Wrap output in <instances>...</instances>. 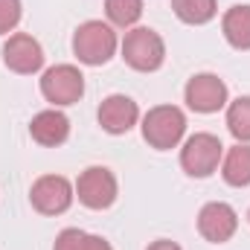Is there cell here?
Returning a JSON list of instances; mask_svg holds the SVG:
<instances>
[{"mask_svg":"<svg viewBox=\"0 0 250 250\" xmlns=\"http://www.w3.org/2000/svg\"><path fill=\"white\" fill-rule=\"evenodd\" d=\"M87 250H114L102 236H87Z\"/></svg>","mask_w":250,"mask_h":250,"instance_id":"20","label":"cell"},{"mask_svg":"<svg viewBox=\"0 0 250 250\" xmlns=\"http://www.w3.org/2000/svg\"><path fill=\"white\" fill-rule=\"evenodd\" d=\"M239 227V215L230 204L224 201H212V204H204L201 212H198V233L212 242V245H224L227 239H233Z\"/></svg>","mask_w":250,"mask_h":250,"instance_id":"9","label":"cell"},{"mask_svg":"<svg viewBox=\"0 0 250 250\" xmlns=\"http://www.w3.org/2000/svg\"><path fill=\"white\" fill-rule=\"evenodd\" d=\"M3 62L12 73H21V76H29V73H38L41 64H44V50L41 44L26 35V32H18L12 35L6 44H3Z\"/></svg>","mask_w":250,"mask_h":250,"instance_id":"10","label":"cell"},{"mask_svg":"<svg viewBox=\"0 0 250 250\" xmlns=\"http://www.w3.org/2000/svg\"><path fill=\"white\" fill-rule=\"evenodd\" d=\"M224 38L230 47L236 50H250V6H233L227 9L224 21H221Z\"/></svg>","mask_w":250,"mask_h":250,"instance_id":"13","label":"cell"},{"mask_svg":"<svg viewBox=\"0 0 250 250\" xmlns=\"http://www.w3.org/2000/svg\"><path fill=\"white\" fill-rule=\"evenodd\" d=\"M187 105L198 114H215L227 105V84L215 73H198L187 82Z\"/></svg>","mask_w":250,"mask_h":250,"instance_id":"7","label":"cell"},{"mask_svg":"<svg viewBox=\"0 0 250 250\" xmlns=\"http://www.w3.org/2000/svg\"><path fill=\"white\" fill-rule=\"evenodd\" d=\"M76 195L84 207L90 209H108L117 201V178L111 169L105 166H90L79 175L76 184Z\"/></svg>","mask_w":250,"mask_h":250,"instance_id":"6","label":"cell"},{"mask_svg":"<svg viewBox=\"0 0 250 250\" xmlns=\"http://www.w3.org/2000/svg\"><path fill=\"white\" fill-rule=\"evenodd\" d=\"M53 250H87V233L76 230V227H67V230L59 233Z\"/></svg>","mask_w":250,"mask_h":250,"instance_id":"19","label":"cell"},{"mask_svg":"<svg viewBox=\"0 0 250 250\" xmlns=\"http://www.w3.org/2000/svg\"><path fill=\"white\" fill-rule=\"evenodd\" d=\"M172 9L184 23L201 26V23H209L215 18L218 6H215V0H172Z\"/></svg>","mask_w":250,"mask_h":250,"instance_id":"15","label":"cell"},{"mask_svg":"<svg viewBox=\"0 0 250 250\" xmlns=\"http://www.w3.org/2000/svg\"><path fill=\"white\" fill-rule=\"evenodd\" d=\"M221 175L230 187H248L250 184V146L239 143L227 151L224 163H221Z\"/></svg>","mask_w":250,"mask_h":250,"instance_id":"14","label":"cell"},{"mask_svg":"<svg viewBox=\"0 0 250 250\" xmlns=\"http://www.w3.org/2000/svg\"><path fill=\"white\" fill-rule=\"evenodd\" d=\"M140 117V108L131 96H123V93H114L108 96L102 105H99V125L108 131V134H125L131 131L134 123Z\"/></svg>","mask_w":250,"mask_h":250,"instance_id":"11","label":"cell"},{"mask_svg":"<svg viewBox=\"0 0 250 250\" xmlns=\"http://www.w3.org/2000/svg\"><path fill=\"white\" fill-rule=\"evenodd\" d=\"M41 93L53 105H73L84 93V76L73 64H56L41 76Z\"/></svg>","mask_w":250,"mask_h":250,"instance_id":"5","label":"cell"},{"mask_svg":"<svg viewBox=\"0 0 250 250\" xmlns=\"http://www.w3.org/2000/svg\"><path fill=\"white\" fill-rule=\"evenodd\" d=\"M227 128L239 143H250V96L230 102L227 108Z\"/></svg>","mask_w":250,"mask_h":250,"instance_id":"16","label":"cell"},{"mask_svg":"<svg viewBox=\"0 0 250 250\" xmlns=\"http://www.w3.org/2000/svg\"><path fill=\"white\" fill-rule=\"evenodd\" d=\"M123 59L128 67H134L140 73H151V70H157L163 64V59H166V44H163V38L154 29L134 26L131 32H125Z\"/></svg>","mask_w":250,"mask_h":250,"instance_id":"3","label":"cell"},{"mask_svg":"<svg viewBox=\"0 0 250 250\" xmlns=\"http://www.w3.org/2000/svg\"><path fill=\"white\" fill-rule=\"evenodd\" d=\"M21 0H0V35L12 32L21 23Z\"/></svg>","mask_w":250,"mask_h":250,"instance_id":"18","label":"cell"},{"mask_svg":"<svg viewBox=\"0 0 250 250\" xmlns=\"http://www.w3.org/2000/svg\"><path fill=\"white\" fill-rule=\"evenodd\" d=\"M184 131H187V117L175 105H157L143 120V137H146V143L151 148H160V151L175 148L184 140Z\"/></svg>","mask_w":250,"mask_h":250,"instance_id":"2","label":"cell"},{"mask_svg":"<svg viewBox=\"0 0 250 250\" xmlns=\"http://www.w3.org/2000/svg\"><path fill=\"white\" fill-rule=\"evenodd\" d=\"M148 250H181L175 242H169V239H160V242H151Z\"/></svg>","mask_w":250,"mask_h":250,"instance_id":"21","label":"cell"},{"mask_svg":"<svg viewBox=\"0 0 250 250\" xmlns=\"http://www.w3.org/2000/svg\"><path fill=\"white\" fill-rule=\"evenodd\" d=\"M29 201L38 212L44 215H62L73 204V187L62 175H44L29 189Z\"/></svg>","mask_w":250,"mask_h":250,"instance_id":"8","label":"cell"},{"mask_svg":"<svg viewBox=\"0 0 250 250\" xmlns=\"http://www.w3.org/2000/svg\"><path fill=\"white\" fill-rule=\"evenodd\" d=\"M105 15L117 26H134L143 15V0H105Z\"/></svg>","mask_w":250,"mask_h":250,"instance_id":"17","label":"cell"},{"mask_svg":"<svg viewBox=\"0 0 250 250\" xmlns=\"http://www.w3.org/2000/svg\"><path fill=\"white\" fill-rule=\"evenodd\" d=\"M73 53L82 64L90 67L108 64L117 53V32L102 21H87L73 35Z\"/></svg>","mask_w":250,"mask_h":250,"instance_id":"1","label":"cell"},{"mask_svg":"<svg viewBox=\"0 0 250 250\" xmlns=\"http://www.w3.org/2000/svg\"><path fill=\"white\" fill-rule=\"evenodd\" d=\"M29 134H32V140L35 143H41V146H62L64 140L70 137V120L64 117L62 111H41V114H35L32 117V123H29Z\"/></svg>","mask_w":250,"mask_h":250,"instance_id":"12","label":"cell"},{"mask_svg":"<svg viewBox=\"0 0 250 250\" xmlns=\"http://www.w3.org/2000/svg\"><path fill=\"white\" fill-rule=\"evenodd\" d=\"M248 218H250V212H248Z\"/></svg>","mask_w":250,"mask_h":250,"instance_id":"22","label":"cell"},{"mask_svg":"<svg viewBox=\"0 0 250 250\" xmlns=\"http://www.w3.org/2000/svg\"><path fill=\"white\" fill-rule=\"evenodd\" d=\"M221 154H224L221 140L215 134L201 131V134H192L184 143V148H181V166L192 178H209L218 169Z\"/></svg>","mask_w":250,"mask_h":250,"instance_id":"4","label":"cell"}]
</instances>
